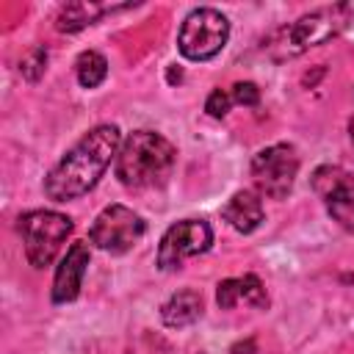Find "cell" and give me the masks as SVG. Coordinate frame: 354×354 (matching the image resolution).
<instances>
[{
	"label": "cell",
	"instance_id": "1",
	"mask_svg": "<svg viewBox=\"0 0 354 354\" xmlns=\"http://www.w3.org/2000/svg\"><path fill=\"white\" fill-rule=\"evenodd\" d=\"M122 147V133L116 124H97L88 130L72 149L64 152V158L47 171L44 177V194L53 202H69L83 194H88L111 160H116Z\"/></svg>",
	"mask_w": 354,
	"mask_h": 354
},
{
	"label": "cell",
	"instance_id": "2",
	"mask_svg": "<svg viewBox=\"0 0 354 354\" xmlns=\"http://www.w3.org/2000/svg\"><path fill=\"white\" fill-rule=\"evenodd\" d=\"M177 163V149L155 130L130 133L116 155V177L127 188H160Z\"/></svg>",
	"mask_w": 354,
	"mask_h": 354
},
{
	"label": "cell",
	"instance_id": "3",
	"mask_svg": "<svg viewBox=\"0 0 354 354\" xmlns=\"http://www.w3.org/2000/svg\"><path fill=\"white\" fill-rule=\"evenodd\" d=\"M340 11L343 8H318V11H310L304 17H299L296 22L274 30V36L268 39L266 50L285 61V58H293V55H301L304 50L310 47H318L324 44L326 39H332L337 33V28L343 25L340 19Z\"/></svg>",
	"mask_w": 354,
	"mask_h": 354
},
{
	"label": "cell",
	"instance_id": "4",
	"mask_svg": "<svg viewBox=\"0 0 354 354\" xmlns=\"http://www.w3.org/2000/svg\"><path fill=\"white\" fill-rule=\"evenodd\" d=\"M17 230L25 243V257L33 268H44L55 260L64 241L72 232V218L55 210H28L17 218Z\"/></svg>",
	"mask_w": 354,
	"mask_h": 354
},
{
	"label": "cell",
	"instance_id": "5",
	"mask_svg": "<svg viewBox=\"0 0 354 354\" xmlns=\"http://www.w3.org/2000/svg\"><path fill=\"white\" fill-rule=\"evenodd\" d=\"M230 39V22L216 8H194L177 33V47L188 61H210L224 50Z\"/></svg>",
	"mask_w": 354,
	"mask_h": 354
},
{
	"label": "cell",
	"instance_id": "6",
	"mask_svg": "<svg viewBox=\"0 0 354 354\" xmlns=\"http://www.w3.org/2000/svg\"><path fill=\"white\" fill-rule=\"evenodd\" d=\"M144 232H147V224L133 207L108 205L88 227V241L108 254H124L144 238Z\"/></svg>",
	"mask_w": 354,
	"mask_h": 354
},
{
	"label": "cell",
	"instance_id": "7",
	"mask_svg": "<svg viewBox=\"0 0 354 354\" xmlns=\"http://www.w3.org/2000/svg\"><path fill=\"white\" fill-rule=\"evenodd\" d=\"M299 174V155L290 144H271L252 158V180L257 194L268 199H285Z\"/></svg>",
	"mask_w": 354,
	"mask_h": 354
},
{
	"label": "cell",
	"instance_id": "8",
	"mask_svg": "<svg viewBox=\"0 0 354 354\" xmlns=\"http://www.w3.org/2000/svg\"><path fill=\"white\" fill-rule=\"evenodd\" d=\"M213 243V230L202 218H183L171 224L158 246V268L160 271H177L188 257L207 252Z\"/></svg>",
	"mask_w": 354,
	"mask_h": 354
},
{
	"label": "cell",
	"instance_id": "9",
	"mask_svg": "<svg viewBox=\"0 0 354 354\" xmlns=\"http://www.w3.org/2000/svg\"><path fill=\"white\" fill-rule=\"evenodd\" d=\"M313 191L321 196L326 213L348 232H354V174L340 166H321L313 171Z\"/></svg>",
	"mask_w": 354,
	"mask_h": 354
},
{
	"label": "cell",
	"instance_id": "10",
	"mask_svg": "<svg viewBox=\"0 0 354 354\" xmlns=\"http://www.w3.org/2000/svg\"><path fill=\"white\" fill-rule=\"evenodd\" d=\"M88 260H91L88 243L77 241L66 249V254L61 257V263L55 268V279H53V301L55 304H66V301L77 299L86 268H88Z\"/></svg>",
	"mask_w": 354,
	"mask_h": 354
},
{
	"label": "cell",
	"instance_id": "11",
	"mask_svg": "<svg viewBox=\"0 0 354 354\" xmlns=\"http://www.w3.org/2000/svg\"><path fill=\"white\" fill-rule=\"evenodd\" d=\"M221 216H224V221L232 227V230H238V232H254L257 227H260V221H263V202H260V194L257 191H249V188H243V191H235L232 196H230V202L221 207Z\"/></svg>",
	"mask_w": 354,
	"mask_h": 354
},
{
	"label": "cell",
	"instance_id": "12",
	"mask_svg": "<svg viewBox=\"0 0 354 354\" xmlns=\"http://www.w3.org/2000/svg\"><path fill=\"white\" fill-rule=\"evenodd\" d=\"M202 315V296L196 290H177L174 296L166 299V304L160 307V318L166 326L180 329L188 326L194 321H199Z\"/></svg>",
	"mask_w": 354,
	"mask_h": 354
},
{
	"label": "cell",
	"instance_id": "13",
	"mask_svg": "<svg viewBox=\"0 0 354 354\" xmlns=\"http://www.w3.org/2000/svg\"><path fill=\"white\" fill-rule=\"evenodd\" d=\"M105 11H108V6H100V3H91V0L66 3V6L58 11V22H55V28H58L61 33H75V30H83L86 25L97 22Z\"/></svg>",
	"mask_w": 354,
	"mask_h": 354
},
{
	"label": "cell",
	"instance_id": "14",
	"mask_svg": "<svg viewBox=\"0 0 354 354\" xmlns=\"http://www.w3.org/2000/svg\"><path fill=\"white\" fill-rule=\"evenodd\" d=\"M75 72H77V83L83 88H97L105 80V75H108V61L97 50H86V53L77 55Z\"/></svg>",
	"mask_w": 354,
	"mask_h": 354
},
{
	"label": "cell",
	"instance_id": "15",
	"mask_svg": "<svg viewBox=\"0 0 354 354\" xmlns=\"http://www.w3.org/2000/svg\"><path fill=\"white\" fill-rule=\"evenodd\" d=\"M238 285H241V299L249 301L252 307H268V293H266V285L260 282V277L254 274H243L238 277Z\"/></svg>",
	"mask_w": 354,
	"mask_h": 354
},
{
	"label": "cell",
	"instance_id": "16",
	"mask_svg": "<svg viewBox=\"0 0 354 354\" xmlns=\"http://www.w3.org/2000/svg\"><path fill=\"white\" fill-rule=\"evenodd\" d=\"M47 69V50L44 47H33L22 61H19V75L30 83H36Z\"/></svg>",
	"mask_w": 354,
	"mask_h": 354
},
{
	"label": "cell",
	"instance_id": "17",
	"mask_svg": "<svg viewBox=\"0 0 354 354\" xmlns=\"http://www.w3.org/2000/svg\"><path fill=\"white\" fill-rule=\"evenodd\" d=\"M216 301L221 310H232L238 301H241V285H238V277L232 279H221L218 288H216Z\"/></svg>",
	"mask_w": 354,
	"mask_h": 354
},
{
	"label": "cell",
	"instance_id": "18",
	"mask_svg": "<svg viewBox=\"0 0 354 354\" xmlns=\"http://www.w3.org/2000/svg\"><path fill=\"white\" fill-rule=\"evenodd\" d=\"M230 97H232V102H238V105H243V108H254V105L260 102V88H257L254 83H249V80H241V83L232 86Z\"/></svg>",
	"mask_w": 354,
	"mask_h": 354
},
{
	"label": "cell",
	"instance_id": "19",
	"mask_svg": "<svg viewBox=\"0 0 354 354\" xmlns=\"http://www.w3.org/2000/svg\"><path fill=\"white\" fill-rule=\"evenodd\" d=\"M230 105H232V97H230L224 88H213V91L207 94V100H205V111H207L213 119H224L227 111H230Z\"/></svg>",
	"mask_w": 354,
	"mask_h": 354
},
{
	"label": "cell",
	"instance_id": "20",
	"mask_svg": "<svg viewBox=\"0 0 354 354\" xmlns=\"http://www.w3.org/2000/svg\"><path fill=\"white\" fill-rule=\"evenodd\" d=\"M230 354H254V340L249 337V340H243V343H235V346L230 348Z\"/></svg>",
	"mask_w": 354,
	"mask_h": 354
},
{
	"label": "cell",
	"instance_id": "21",
	"mask_svg": "<svg viewBox=\"0 0 354 354\" xmlns=\"http://www.w3.org/2000/svg\"><path fill=\"white\" fill-rule=\"evenodd\" d=\"M180 80H183V72L171 66V69H169V83H180Z\"/></svg>",
	"mask_w": 354,
	"mask_h": 354
},
{
	"label": "cell",
	"instance_id": "22",
	"mask_svg": "<svg viewBox=\"0 0 354 354\" xmlns=\"http://www.w3.org/2000/svg\"><path fill=\"white\" fill-rule=\"evenodd\" d=\"M348 136H351V141H354V116H351V122H348Z\"/></svg>",
	"mask_w": 354,
	"mask_h": 354
}]
</instances>
